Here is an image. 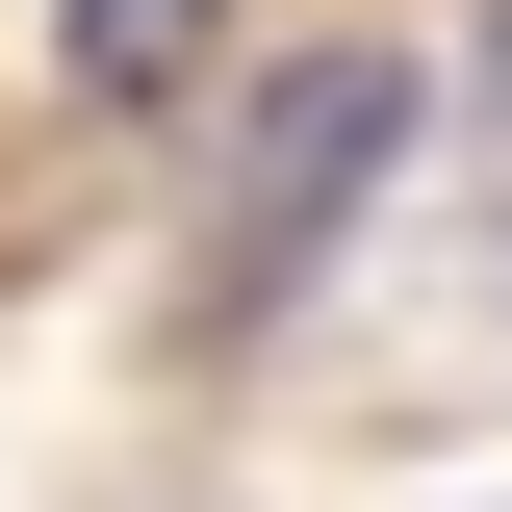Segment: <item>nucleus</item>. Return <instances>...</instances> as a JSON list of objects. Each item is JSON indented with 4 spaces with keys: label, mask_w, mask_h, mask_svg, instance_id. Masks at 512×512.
<instances>
[{
    "label": "nucleus",
    "mask_w": 512,
    "mask_h": 512,
    "mask_svg": "<svg viewBox=\"0 0 512 512\" xmlns=\"http://www.w3.org/2000/svg\"><path fill=\"white\" fill-rule=\"evenodd\" d=\"M410 154V52H308V77H256V154H231V308H282L308 282V231Z\"/></svg>",
    "instance_id": "nucleus-1"
},
{
    "label": "nucleus",
    "mask_w": 512,
    "mask_h": 512,
    "mask_svg": "<svg viewBox=\"0 0 512 512\" xmlns=\"http://www.w3.org/2000/svg\"><path fill=\"white\" fill-rule=\"evenodd\" d=\"M205 26H231V0H77V77H103V103H180Z\"/></svg>",
    "instance_id": "nucleus-2"
},
{
    "label": "nucleus",
    "mask_w": 512,
    "mask_h": 512,
    "mask_svg": "<svg viewBox=\"0 0 512 512\" xmlns=\"http://www.w3.org/2000/svg\"><path fill=\"white\" fill-rule=\"evenodd\" d=\"M487 128H512V26H487Z\"/></svg>",
    "instance_id": "nucleus-3"
}]
</instances>
